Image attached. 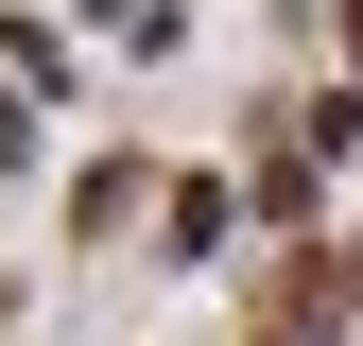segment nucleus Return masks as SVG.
<instances>
[{
    "mask_svg": "<svg viewBox=\"0 0 363 346\" xmlns=\"http://www.w3.org/2000/svg\"><path fill=\"white\" fill-rule=\"evenodd\" d=\"M329 312H346V260H294V277L259 294V346H311V329H329Z\"/></svg>",
    "mask_w": 363,
    "mask_h": 346,
    "instance_id": "1",
    "label": "nucleus"
}]
</instances>
